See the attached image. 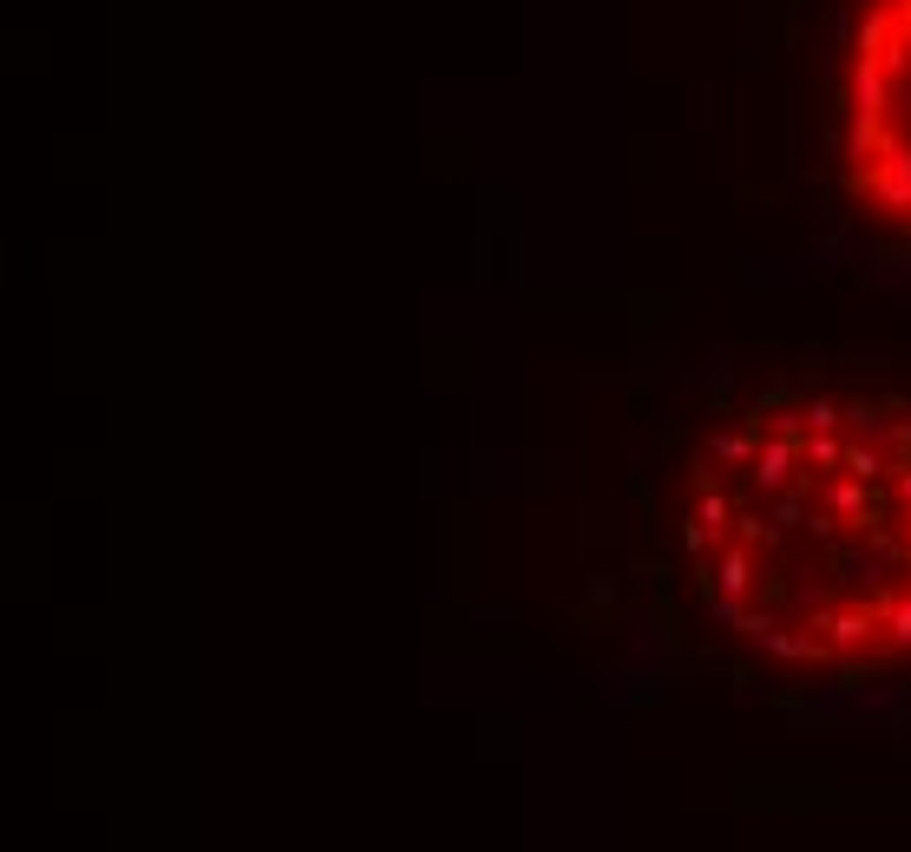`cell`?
Returning a JSON list of instances; mask_svg holds the SVG:
<instances>
[{
    "instance_id": "cell-1",
    "label": "cell",
    "mask_w": 911,
    "mask_h": 852,
    "mask_svg": "<svg viewBox=\"0 0 911 852\" xmlns=\"http://www.w3.org/2000/svg\"><path fill=\"white\" fill-rule=\"evenodd\" d=\"M820 177L866 256L911 262V0H826Z\"/></svg>"
}]
</instances>
